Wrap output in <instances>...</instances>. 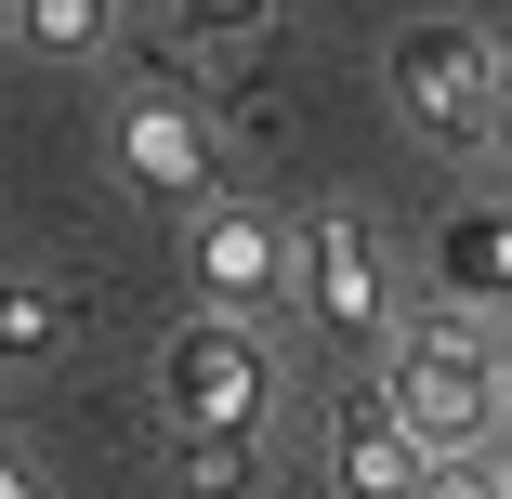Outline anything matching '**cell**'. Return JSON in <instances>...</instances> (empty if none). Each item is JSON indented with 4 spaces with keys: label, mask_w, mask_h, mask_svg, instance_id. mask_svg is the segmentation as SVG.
I'll use <instances>...</instances> for the list:
<instances>
[{
    "label": "cell",
    "mask_w": 512,
    "mask_h": 499,
    "mask_svg": "<svg viewBox=\"0 0 512 499\" xmlns=\"http://www.w3.org/2000/svg\"><path fill=\"white\" fill-rule=\"evenodd\" d=\"M434 303L512 329V197H486V211H447V224H434Z\"/></svg>",
    "instance_id": "7"
},
{
    "label": "cell",
    "mask_w": 512,
    "mask_h": 499,
    "mask_svg": "<svg viewBox=\"0 0 512 499\" xmlns=\"http://www.w3.org/2000/svg\"><path fill=\"white\" fill-rule=\"evenodd\" d=\"M407 499H499V460L486 447H460V460H421V486Z\"/></svg>",
    "instance_id": "12"
},
{
    "label": "cell",
    "mask_w": 512,
    "mask_h": 499,
    "mask_svg": "<svg viewBox=\"0 0 512 499\" xmlns=\"http://www.w3.org/2000/svg\"><path fill=\"white\" fill-rule=\"evenodd\" d=\"M486 92H499V40L473 14H407L381 40V106L447 158H486Z\"/></svg>",
    "instance_id": "3"
},
{
    "label": "cell",
    "mask_w": 512,
    "mask_h": 499,
    "mask_svg": "<svg viewBox=\"0 0 512 499\" xmlns=\"http://www.w3.org/2000/svg\"><path fill=\"white\" fill-rule=\"evenodd\" d=\"M263 447L276 434H171V473H184V499H250L263 486Z\"/></svg>",
    "instance_id": "10"
},
{
    "label": "cell",
    "mask_w": 512,
    "mask_h": 499,
    "mask_svg": "<svg viewBox=\"0 0 512 499\" xmlns=\"http://www.w3.org/2000/svg\"><path fill=\"white\" fill-rule=\"evenodd\" d=\"M289 316L316 329L329 355H394V263H381V224L368 211H316V224H289Z\"/></svg>",
    "instance_id": "4"
},
{
    "label": "cell",
    "mask_w": 512,
    "mask_h": 499,
    "mask_svg": "<svg viewBox=\"0 0 512 499\" xmlns=\"http://www.w3.org/2000/svg\"><path fill=\"white\" fill-rule=\"evenodd\" d=\"M329 486L342 499H407V486H421V447H407V421L381 408V381H355L329 408Z\"/></svg>",
    "instance_id": "8"
},
{
    "label": "cell",
    "mask_w": 512,
    "mask_h": 499,
    "mask_svg": "<svg viewBox=\"0 0 512 499\" xmlns=\"http://www.w3.org/2000/svg\"><path fill=\"white\" fill-rule=\"evenodd\" d=\"M289 224L276 211H237V197H211L197 211V250H184V276H197V303L211 316H250V329H276L289 316Z\"/></svg>",
    "instance_id": "5"
},
{
    "label": "cell",
    "mask_w": 512,
    "mask_h": 499,
    "mask_svg": "<svg viewBox=\"0 0 512 499\" xmlns=\"http://www.w3.org/2000/svg\"><path fill=\"white\" fill-rule=\"evenodd\" d=\"M119 171L145 197H184V211L224 197V145H211V119H197L184 92H132V106H119Z\"/></svg>",
    "instance_id": "6"
},
{
    "label": "cell",
    "mask_w": 512,
    "mask_h": 499,
    "mask_svg": "<svg viewBox=\"0 0 512 499\" xmlns=\"http://www.w3.org/2000/svg\"><path fill=\"white\" fill-rule=\"evenodd\" d=\"M171 14H184V40H250L276 0H171Z\"/></svg>",
    "instance_id": "13"
},
{
    "label": "cell",
    "mask_w": 512,
    "mask_h": 499,
    "mask_svg": "<svg viewBox=\"0 0 512 499\" xmlns=\"http://www.w3.org/2000/svg\"><path fill=\"white\" fill-rule=\"evenodd\" d=\"M486 460H499V499H512V434H499V447H486Z\"/></svg>",
    "instance_id": "16"
},
{
    "label": "cell",
    "mask_w": 512,
    "mask_h": 499,
    "mask_svg": "<svg viewBox=\"0 0 512 499\" xmlns=\"http://www.w3.org/2000/svg\"><path fill=\"white\" fill-rule=\"evenodd\" d=\"M53 355H66V289L0 263V368H53Z\"/></svg>",
    "instance_id": "9"
},
{
    "label": "cell",
    "mask_w": 512,
    "mask_h": 499,
    "mask_svg": "<svg viewBox=\"0 0 512 499\" xmlns=\"http://www.w3.org/2000/svg\"><path fill=\"white\" fill-rule=\"evenodd\" d=\"M381 408L407 421L421 460H460V447H499V329L434 303V316H394V355H381Z\"/></svg>",
    "instance_id": "1"
},
{
    "label": "cell",
    "mask_w": 512,
    "mask_h": 499,
    "mask_svg": "<svg viewBox=\"0 0 512 499\" xmlns=\"http://www.w3.org/2000/svg\"><path fill=\"white\" fill-rule=\"evenodd\" d=\"M486 158H512V40H499V92H486Z\"/></svg>",
    "instance_id": "14"
},
{
    "label": "cell",
    "mask_w": 512,
    "mask_h": 499,
    "mask_svg": "<svg viewBox=\"0 0 512 499\" xmlns=\"http://www.w3.org/2000/svg\"><path fill=\"white\" fill-rule=\"evenodd\" d=\"M158 421L171 434H276V342L250 316H171L158 329Z\"/></svg>",
    "instance_id": "2"
},
{
    "label": "cell",
    "mask_w": 512,
    "mask_h": 499,
    "mask_svg": "<svg viewBox=\"0 0 512 499\" xmlns=\"http://www.w3.org/2000/svg\"><path fill=\"white\" fill-rule=\"evenodd\" d=\"M0 499H27V473H14V460H0Z\"/></svg>",
    "instance_id": "17"
},
{
    "label": "cell",
    "mask_w": 512,
    "mask_h": 499,
    "mask_svg": "<svg viewBox=\"0 0 512 499\" xmlns=\"http://www.w3.org/2000/svg\"><path fill=\"white\" fill-rule=\"evenodd\" d=\"M499 434H512V329H499Z\"/></svg>",
    "instance_id": "15"
},
{
    "label": "cell",
    "mask_w": 512,
    "mask_h": 499,
    "mask_svg": "<svg viewBox=\"0 0 512 499\" xmlns=\"http://www.w3.org/2000/svg\"><path fill=\"white\" fill-rule=\"evenodd\" d=\"M14 27H27L40 53L79 66V53H106V40H119V0H14Z\"/></svg>",
    "instance_id": "11"
}]
</instances>
